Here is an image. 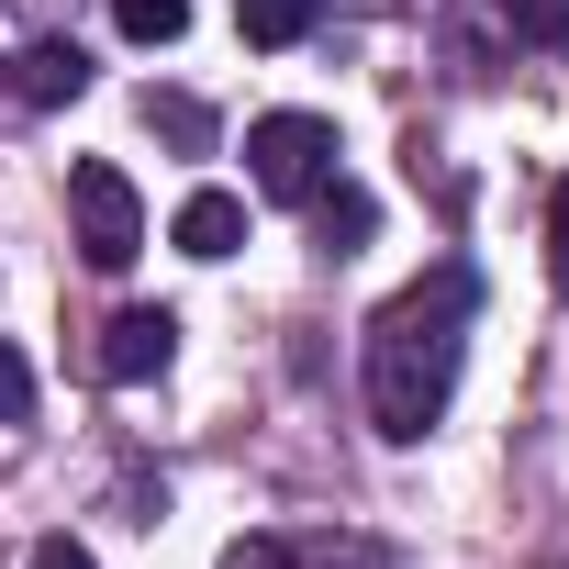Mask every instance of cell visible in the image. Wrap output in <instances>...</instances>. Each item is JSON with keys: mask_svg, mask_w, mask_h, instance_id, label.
<instances>
[{"mask_svg": "<svg viewBox=\"0 0 569 569\" xmlns=\"http://www.w3.org/2000/svg\"><path fill=\"white\" fill-rule=\"evenodd\" d=\"M68 223H79V257L90 268H134L146 257V201H134V179L112 157H79L68 168Z\"/></svg>", "mask_w": 569, "mask_h": 569, "instance_id": "3957f363", "label": "cell"}, {"mask_svg": "<svg viewBox=\"0 0 569 569\" xmlns=\"http://www.w3.org/2000/svg\"><path fill=\"white\" fill-rule=\"evenodd\" d=\"M0 90H12V57H0Z\"/></svg>", "mask_w": 569, "mask_h": 569, "instance_id": "2e32d148", "label": "cell"}, {"mask_svg": "<svg viewBox=\"0 0 569 569\" xmlns=\"http://www.w3.org/2000/svg\"><path fill=\"white\" fill-rule=\"evenodd\" d=\"M513 12V34H547V46H569V0H502Z\"/></svg>", "mask_w": 569, "mask_h": 569, "instance_id": "7c38bea8", "label": "cell"}, {"mask_svg": "<svg viewBox=\"0 0 569 569\" xmlns=\"http://www.w3.org/2000/svg\"><path fill=\"white\" fill-rule=\"evenodd\" d=\"M168 358H179V313H168V302L112 313V336H101V380H112V391H146Z\"/></svg>", "mask_w": 569, "mask_h": 569, "instance_id": "5b68a950", "label": "cell"}, {"mask_svg": "<svg viewBox=\"0 0 569 569\" xmlns=\"http://www.w3.org/2000/svg\"><path fill=\"white\" fill-rule=\"evenodd\" d=\"M146 112H157L179 146H212V112H201V101H146Z\"/></svg>", "mask_w": 569, "mask_h": 569, "instance_id": "5bb4252c", "label": "cell"}, {"mask_svg": "<svg viewBox=\"0 0 569 569\" xmlns=\"http://www.w3.org/2000/svg\"><path fill=\"white\" fill-rule=\"evenodd\" d=\"M547 268H558V291H569V179L547 190Z\"/></svg>", "mask_w": 569, "mask_h": 569, "instance_id": "4fadbf2b", "label": "cell"}, {"mask_svg": "<svg viewBox=\"0 0 569 569\" xmlns=\"http://www.w3.org/2000/svg\"><path fill=\"white\" fill-rule=\"evenodd\" d=\"M246 179H257L268 201H313V190L336 179V123H325V112H257V123H246Z\"/></svg>", "mask_w": 569, "mask_h": 569, "instance_id": "7a4b0ae2", "label": "cell"}, {"mask_svg": "<svg viewBox=\"0 0 569 569\" xmlns=\"http://www.w3.org/2000/svg\"><path fill=\"white\" fill-rule=\"evenodd\" d=\"M12 90H23V101H46V112H57V101H79V90H90V57H79V46H68V34H46V46H34V57H12Z\"/></svg>", "mask_w": 569, "mask_h": 569, "instance_id": "52a82bcc", "label": "cell"}, {"mask_svg": "<svg viewBox=\"0 0 569 569\" xmlns=\"http://www.w3.org/2000/svg\"><path fill=\"white\" fill-rule=\"evenodd\" d=\"M168 246H179V257H234V246H246V201H234V190H190V201L168 212Z\"/></svg>", "mask_w": 569, "mask_h": 569, "instance_id": "8992f818", "label": "cell"}, {"mask_svg": "<svg viewBox=\"0 0 569 569\" xmlns=\"http://www.w3.org/2000/svg\"><path fill=\"white\" fill-rule=\"evenodd\" d=\"M34 413V369H23V347H0V425H23Z\"/></svg>", "mask_w": 569, "mask_h": 569, "instance_id": "8fae6325", "label": "cell"}, {"mask_svg": "<svg viewBox=\"0 0 569 569\" xmlns=\"http://www.w3.org/2000/svg\"><path fill=\"white\" fill-rule=\"evenodd\" d=\"M112 23H123L134 46H179V34H190V0H112Z\"/></svg>", "mask_w": 569, "mask_h": 569, "instance_id": "30bf717a", "label": "cell"}, {"mask_svg": "<svg viewBox=\"0 0 569 569\" xmlns=\"http://www.w3.org/2000/svg\"><path fill=\"white\" fill-rule=\"evenodd\" d=\"M313 12H325V0H234L246 46H268V57H279V46H302V34H313Z\"/></svg>", "mask_w": 569, "mask_h": 569, "instance_id": "9c48e42d", "label": "cell"}, {"mask_svg": "<svg viewBox=\"0 0 569 569\" xmlns=\"http://www.w3.org/2000/svg\"><path fill=\"white\" fill-rule=\"evenodd\" d=\"M34 569H101V558H90L79 536H46V547H34Z\"/></svg>", "mask_w": 569, "mask_h": 569, "instance_id": "9a60e30c", "label": "cell"}, {"mask_svg": "<svg viewBox=\"0 0 569 569\" xmlns=\"http://www.w3.org/2000/svg\"><path fill=\"white\" fill-rule=\"evenodd\" d=\"M302 212H313L325 257H358V246H369V223H380V201H369V190H347V179H325V190H313Z\"/></svg>", "mask_w": 569, "mask_h": 569, "instance_id": "ba28073f", "label": "cell"}, {"mask_svg": "<svg viewBox=\"0 0 569 569\" xmlns=\"http://www.w3.org/2000/svg\"><path fill=\"white\" fill-rule=\"evenodd\" d=\"M469 313H480V279L447 257L425 268L413 291H391L369 313V358H358V391H369V425L391 447L436 436V413L458 402V358H469Z\"/></svg>", "mask_w": 569, "mask_h": 569, "instance_id": "6da1fadb", "label": "cell"}, {"mask_svg": "<svg viewBox=\"0 0 569 569\" xmlns=\"http://www.w3.org/2000/svg\"><path fill=\"white\" fill-rule=\"evenodd\" d=\"M223 569H391L380 536H234Z\"/></svg>", "mask_w": 569, "mask_h": 569, "instance_id": "277c9868", "label": "cell"}]
</instances>
